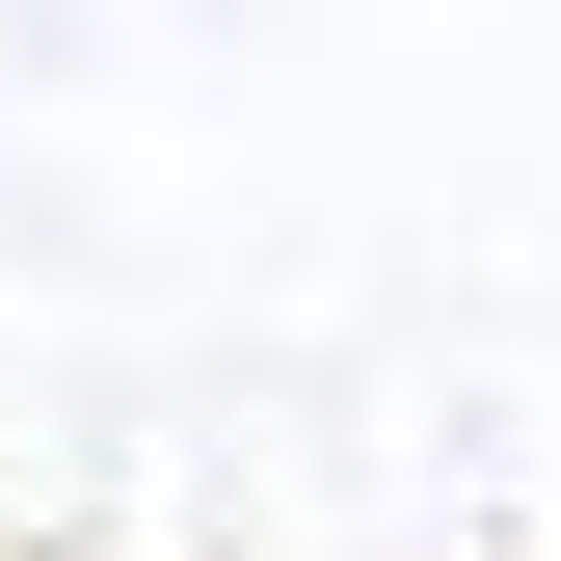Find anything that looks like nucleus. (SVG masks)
Returning a JSON list of instances; mask_svg holds the SVG:
<instances>
[{
  "mask_svg": "<svg viewBox=\"0 0 561 561\" xmlns=\"http://www.w3.org/2000/svg\"><path fill=\"white\" fill-rule=\"evenodd\" d=\"M0 561H561V0H0Z\"/></svg>",
  "mask_w": 561,
  "mask_h": 561,
  "instance_id": "1",
  "label": "nucleus"
}]
</instances>
